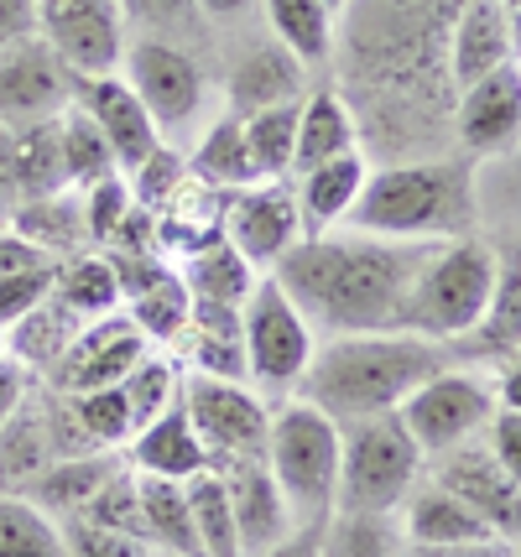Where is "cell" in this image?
Returning a JSON list of instances; mask_svg holds the SVG:
<instances>
[{
    "label": "cell",
    "mask_w": 521,
    "mask_h": 557,
    "mask_svg": "<svg viewBox=\"0 0 521 557\" xmlns=\"http://www.w3.org/2000/svg\"><path fill=\"white\" fill-rule=\"evenodd\" d=\"M433 250L438 240H386L360 230H328L293 245L272 267V276L287 287V297L302 308L319 339L392 334L401 329L412 282Z\"/></svg>",
    "instance_id": "6da1fadb"
},
{
    "label": "cell",
    "mask_w": 521,
    "mask_h": 557,
    "mask_svg": "<svg viewBox=\"0 0 521 557\" xmlns=\"http://www.w3.org/2000/svg\"><path fill=\"white\" fill-rule=\"evenodd\" d=\"M448 364H459L454 344L422 339V334H401V329L334 334V339H319L293 396H302L308 407H319L323 417L349 428L365 417L397 412L427 375H438Z\"/></svg>",
    "instance_id": "7a4b0ae2"
},
{
    "label": "cell",
    "mask_w": 521,
    "mask_h": 557,
    "mask_svg": "<svg viewBox=\"0 0 521 557\" xmlns=\"http://www.w3.org/2000/svg\"><path fill=\"white\" fill-rule=\"evenodd\" d=\"M474 224V172L464 162H392L365 172L345 230L386 240H459Z\"/></svg>",
    "instance_id": "3957f363"
},
{
    "label": "cell",
    "mask_w": 521,
    "mask_h": 557,
    "mask_svg": "<svg viewBox=\"0 0 521 557\" xmlns=\"http://www.w3.org/2000/svg\"><path fill=\"white\" fill-rule=\"evenodd\" d=\"M500 256L485 240H438V250L427 256V267L412 282L407 313H401V334H422L438 344H459L480 329V318L496 297Z\"/></svg>",
    "instance_id": "277c9868"
},
{
    "label": "cell",
    "mask_w": 521,
    "mask_h": 557,
    "mask_svg": "<svg viewBox=\"0 0 521 557\" xmlns=\"http://www.w3.org/2000/svg\"><path fill=\"white\" fill-rule=\"evenodd\" d=\"M339 422L308 407L302 396L282 401L272 412V433H266V469L282 485L293 521L298 527H319L334 516V495H339Z\"/></svg>",
    "instance_id": "5b68a950"
},
{
    "label": "cell",
    "mask_w": 521,
    "mask_h": 557,
    "mask_svg": "<svg viewBox=\"0 0 521 557\" xmlns=\"http://www.w3.org/2000/svg\"><path fill=\"white\" fill-rule=\"evenodd\" d=\"M339 495L334 510H355V516H397L401 500L412 495L422 480V448L412 433L401 428L397 412L365 417L339 428Z\"/></svg>",
    "instance_id": "8992f818"
},
{
    "label": "cell",
    "mask_w": 521,
    "mask_h": 557,
    "mask_svg": "<svg viewBox=\"0 0 521 557\" xmlns=\"http://www.w3.org/2000/svg\"><path fill=\"white\" fill-rule=\"evenodd\" d=\"M240 339H246V381L261 396H293L319 349L313 323L302 318V308L272 271L256 276L246 308H240Z\"/></svg>",
    "instance_id": "52a82bcc"
},
{
    "label": "cell",
    "mask_w": 521,
    "mask_h": 557,
    "mask_svg": "<svg viewBox=\"0 0 521 557\" xmlns=\"http://www.w3.org/2000/svg\"><path fill=\"white\" fill-rule=\"evenodd\" d=\"M183 412L199 433L209 469L224 463L266 459V433H272V407L250 381H220V375H183Z\"/></svg>",
    "instance_id": "ba28073f"
},
{
    "label": "cell",
    "mask_w": 521,
    "mask_h": 557,
    "mask_svg": "<svg viewBox=\"0 0 521 557\" xmlns=\"http://www.w3.org/2000/svg\"><path fill=\"white\" fill-rule=\"evenodd\" d=\"M125 84L141 95L147 115L157 121L162 141L168 136H183V131H199L203 115H209V73L188 48L177 42H162V37H141L131 42L121 58Z\"/></svg>",
    "instance_id": "9c48e42d"
},
{
    "label": "cell",
    "mask_w": 521,
    "mask_h": 557,
    "mask_svg": "<svg viewBox=\"0 0 521 557\" xmlns=\"http://www.w3.org/2000/svg\"><path fill=\"white\" fill-rule=\"evenodd\" d=\"M401 428L412 433V443L422 448V459H438L448 448L470 443L491 428L496 417V386L480 381L470 364H448L438 375H427L407 401L397 407Z\"/></svg>",
    "instance_id": "30bf717a"
},
{
    "label": "cell",
    "mask_w": 521,
    "mask_h": 557,
    "mask_svg": "<svg viewBox=\"0 0 521 557\" xmlns=\"http://www.w3.org/2000/svg\"><path fill=\"white\" fill-rule=\"evenodd\" d=\"M224 240L256 271H272L302 240V214L293 198V177H256L224 194Z\"/></svg>",
    "instance_id": "8fae6325"
},
{
    "label": "cell",
    "mask_w": 521,
    "mask_h": 557,
    "mask_svg": "<svg viewBox=\"0 0 521 557\" xmlns=\"http://www.w3.org/2000/svg\"><path fill=\"white\" fill-rule=\"evenodd\" d=\"M37 37L69 73H115L125 58V22L115 0H32Z\"/></svg>",
    "instance_id": "7c38bea8"
},
{
    "label": "cell",
    "mask_w": 521,
    "mask_h": 557,
    "mask_svg": "<svg viewBox=\"0 0 521 557\" xmlns=\"http://www.w3.org/2000/svg\"><path fill=\"white\" fill-rule=\"evenodd\" d=\"M151 344L147 334L121 313L89 318L74 334V344L52 360V370H42V386L58 396H78V391H100V386H121L131 375V364L147 355Z\"/></svg>",
    "instance_id": "4fadbf2b"
},
{
    "label": "cell",
    "mask_w": 521,
    "mask_h": 557,
    "mask_svg": "<svg viewBox=\"0 0 521 557\" xmlns=\"http://www.w3.org/2000/svg\"><path fill=\"white\" fill-rule=\"evenodd\" d=\"M74 73L58 63V52L32 32L0 48V125L22 131L37 121H58L69 110Z\"/></svg>",
    "instance_id": "5bb4252c"
},
{
    "label": "cell",
    "mask_w": 521,
    "mask_h": 557,
    "mask_svg": "<svg viewBox=\"0 0 521 557\" xmlns=\"http://www.w3.org/2000/svg\"><path fill=\"white\" fill-rule=\"evenodd\" d=\"M433 480L444 490H454L500 542H521V490L496 463V454L485 448V433L459 443V448H448V454H438L433 459Z\"/></svg>",
    "instance_id": "9a60e30c"
},
{
    "label": "cell",
    "mask_w": 521,
    "mask_h": 557,
    "mask_svg": "<svg viewBox=\"0 0 521 557\" xmlns=\"http://www.w3.org/2000/svg\"><path fill=\"white\" fill-rule=\"evenodd\" d=\"M69 104L84 110V115L104 131V141H110V151H115L121 172H131L147 151L162 146V131H157V121L147 115L141 95L125 84L121 69L115 73H74V84H69Z\"/></svg>",
    "instance_id": "2e32d148"
},
{
    "label": "cell",
    "mask_w": 521,
    "mask_h": 557,
    "mask_svg": "<svg viewBox=\"0 0 521 557\" xmlns=\"http://www.w3.org/2000/svg\"><path fill=\"white\" fill-rule=\"evenodd\" d=\"M459 141L470 157H500L521 141V69L517 63H500V69L480 73L474 84L459 89Z\"/></svg>",
    "instance_id": "e0dca14e"
},
{
    "label": "cell",
    "mask_w": 521,
    "mask_h": 557,
    "mask_svg": "<svg viewBox=\"0 0 521 557\" xmlns=\"http://www.w3.org/2000/svg\"><path fill=\"white\" fill-rule=\"evenodd\" d=\"M224 495H230V516H235V536H240V557H261L272 553L276 542L298 532L293 506L282 485L272 480L266 459H246V463H224L220 469Z\"/></svg>",
    "instance_id": "ac0fdd59"
},
{
    "label": "cell",
    "mask_w": 521,
    "mask_h": 557,
    "mask_svg": "<svg viewBox=\"0 0 521 557\" xmlns=\"http://www.w3.org/2000/svg\"><path fill=\"white\" fill-rule=\"evenodd\" d=\"M401 536L407 547H491L500 542L480 516H474L454 490L438 480H418L412 495L401 500Z\"/></svg>",
    "instance_id": "d6986e66"
},
{
    "label": "cell",
    "mask_w": 521,
    "mask_h": 557,
    "mask_svg": "<svg viewBox=\"0 0 521 557\" xmlns=\"http://www.w3.org/2000/svg\"><path fill=\"white\" fill-rule=\"evenodd\" d=\"M517 32H511V5L506 0H459V16L448 32V73L464 89L480 73L511 63Z\"/></svg>",
    "instance_id": "ffe728a7"
},
{
    "label": "cell",
    "mask_w": 521,
    "mask_h": 557,
    "mask_svg": "<svg viewBox=\"0 0 521 557\" xmlns=\"http://www.w3.org/2000/svg\"><path fill=\"white\" fill-rule=\"evenodd\" d=\"M308 95V63H298L282 42H261L250 48L224 84V110L235 115H256V110H272V104H298Z\"/></svg>",
    "instance_id": "44dd1931"
},
{
    "label": "cell",
    "mask_w": 521,
    "mask_h": 557,
    "mask_svg": "<svg viewBox=\"0 0 521 557\" xmlns=\"http://www.w3.org/2000/svg\"><path fill=\"white\" fill-rule=\"evenodd\" d=\"M125 463L136 474H157V480H194L199 469H209V454H203L194 422L183 412V396L162 417L141 422L131 443H125Z\"/></svg>",
    "instance_id": "7402d4cb"
},
{
    "label": "cell",
    "mask_w": 521,
    "mask_h": 557,
    "mask_svg": "<svg viewBox=\"0 0 521 557\" xmlns=\"http://www.w3.org/2000/svg\"><path fill=\"white\" fill-rule=\"evenodd\" d=\"M365 172L371 162L360 151H345L323 168H308L293 177V198H298V214H302V240L308 235H328V230H345L355 198L365 188Z\"/></svg>",
    "instance_id": "603a6c76"
},
{
    "label": "cell",
    "mask_w": 521,
    "mask_h": 557,
    "mask_svg": "<svg viewBox=\"0 0 521 557\" xmlns=\"http://www.w3.org/2000/svg\"><path fill=\"white\" fill-rule=\"evenodd\" d=\"M177 360L194 375H220V381H246V339H240V308L220 302H194L188 329L177 339Z\"/></svg>",
    "instance_id": "cb8c5ba5"
},
{
    "label": "cell",
    "mask_w": 521,
    "mask_h": 557,
    "mask_svg": "<svg viewBox=\"0 0 521 557\" xmlns=\"http://www.w3.org/2000/svg\"><path fill=\"white\" fill-rule=\"evenodd\" d=\"M220 235H224V194L188 172V183L157 209V250L177 267V261H188L194 250H203Z\"/></svg>",
    "instance_id": "d4e9b609"
},
{
    "label": "cell",
    "mask_w": 521,
    "mask_h": 557,
    "mask_svg": "<svg viewBox=\"0 0 521 557\" xmlns=\"http://www.w3.org/2000/svg\"><path fill=\"white\" fill-rule=\"evenodd\" d=\"M52 459H63V454H58V437L48 422V396H42V386H32L16 417L0 428V490L22 495Z\"/></svg>",
    "instance_id": "484cf974"
},
{
    "label": "cell",
    "mask_w": 521,
    "mask_h": 557,
    "mask_svg": "<svg viewBox=\"0 0 521 557\" xmlns=\"http://www.w3.org/2000/svg\"><path fill=\"white\" fill-rule=\"evenodd\" d=\"M345 151H360V125L339 89H308L298 99V151H293V177L308 168H323Z\"/></svg>",
    "instance_id": "4316f807"
},
{
    "label": "cell",
    "mask_w": 521,
    "mask_h": 557,
    "mask_svg": "<svg viewBox=\"0 0 521 557\" xmlns=\"http://www.w3.org/2000/svg\"><path fill=\"white\" fill-rule=\"evenodd\" d=\"M11 230L32 240L48 261H69L78 250H89V224H84V198L78 188H63V194H42V198H22L11 209Z\"/></svg>",
    "instance_id": "83f0119b"
},
{
    "label": "cell",
    "mask_w": 521,
    "mask_h": 557,
    "mask_svg": "<svg viewBox=\"0 0 521 557\" xmlns=\"http://www.w3.org/2000/svg\"><path fill=\"white\" fill-rule=\"evenodd\" d=\"M121 463H125V454H74V459H52L22 495L32 506L48 510L52 521H63V516H78V510L89 506L95 490H100Z\"/></svg>",
    "instance_id": "f1b7e54d"
},
{
    "label": "cell",
    "mask_w": 521,
    "mask_h": 557,
    "mask_svg": "<svg viewBox=\"0 0 521 557\" xmlns=\"http://www.w3.org/2000/svg\"><path fill=\"white\" fill-rule=\"evenodd\" d=\"M177 276H183V287L194 302H220V308H246L250 287H256V276H266V271H256L235 250V245L224 240H209L203 250H194L188 261H177Z\"/></svg>",
    "instance_id": "f546056e"
},
{
    "label": "cell",
    "mask_w": 521,
    "mask_h": 557,
    "mask_svg": "<svg viewBox=\"0 0 521 557\" xmlns=\"http://www.w3.org/2000/svg\"><path fill=\"white\" fill-rule=\"evenodd\" d=\"M136 485H141V532H147L151 547H157V553H168V557H203L183 480L136 474Z\"/></svg>",
    "instance_id": "4dcf8cb0"
},
{
    "label": "cell",
    "mask_w": 521,
    "mask_h": 557,
    "mask_svg": "<svg viewBox=\"0 0 521 557\" xmlns=\"http://www.w3.org/2000/svg\"><path fill=\"white\" fill-rule=\"evenodd\" d=\"M188 172H194L199 183H209V188H220V194H235V188L256 183L250 146H246V121H240L235 110H220L214 121L203 125L199 146H194V157H188Z\"/></svg>",
    "instance_id": "1f68e13d"
},
{
    "label": "cell",
    "mask_w": 521,
    "mask_h": 557,
    "mask_svg": "<svg viewBox=\"0 0 521 557\" xmlns=\"http://www.w3.org/2000/svg\"><path fill=\"white\" fill-rule=\"evenodd\" d=\"M52 297L89 323V318L121 313V276H115L104 250H78V256L52 267Z\"/></svg>",
    "instance_id": "d6a6232c"
},
{
    "label": "cell",
    "mask_w": 521,
    "mask_h": 557,
    "mask_svg": "<svg viewBox=\"0 0 521 557\" xmlns=\"http://www.w3.org/2000/svg\"><path fill=\"white\" fill-rule=\"evenodd\" d=\"M78 329H84V318H74L48 292V297H42L32 313L16 318V323H11L0 339H5V355H11V360H22L32 375H42V370H52V360L74 344Z\"/></svg>",
    "instance_id": "836d02e7"
},
{
    "label": "cell",
    "mask_w": 521,
    "mask_h": 557,
    "mask_svg": "<svg viewBox=\"0 0 521 557\" xmlns=\"http://www.w3.org/2000/svg\"><path fill=\"white\" fill-rule=\"evenodd\" d=\"M125 318L147 334L151 349H173L177 339H183V329H188V313H194V297H188V287H183V276H177V267H162L157 276H151L147 287H136L131 297L121 302Z\"/></svg>",
    "instance_id": "e575fe53"
},
{
    "label": "cell",
    "mask_w": 521,
    "mask_h": 557,
    "mask_svg": "<svg viewBox=\"0 0 521 557\" xmlns=\"http://www.w3.org/2000/svg\"><path fill=\"white\" fill-rule=\"evenodd\" d=\"M261 16L272 26V37L298 63H308V69L328 63V52H334V11L323 0H261Z\"/></svg>",
    "instance_id": "d590c367"
},
{
    "label": "cell",
    "mask_w": 521,
    "mask_h": 557,
    "mask_svg": "<svg viewBox=\"0 0 521 557\" xmlns=\"http://www.w3.org/2000/svg\"><path fill=\"white\" fill-rule=\"evenodd\" d=\"M58 151H63V177H69V188H78V194L121 172L115 151L104 141V131L84 110H74V104L58 115Z\"/></svg>",
    "instance_id": "8d00e7d4"
},
{
    "label": "cell",
    "mask_w": 521,
    "mask_h": 557,
    "mask_svg": "<svg viewBox=\"0 0 521 557\" xmlns=\"http://www.w3.org/2000/svg\"><path fill=\"white\" fill-rule=\"evenodd\" d=\"M0 557H69V542L42 506L0 490Z\"/></svg>",
    "instance_id": "74e56055"
},
{
    "label": "cell",
    "mask_w": 521,
    "mask_h": 557,
    "mask_svg": "<svg viewBox=\"0 0 521 557\" xmlns=\"http://www.w3.org/2000/svg\"><path fill=\"white\" fill-rule=\"evenodd\" d=\"M183 375H188V370H183L177 355H168V349H147L141 360L131 364V375L121 381L125 407H131V422L141 428V422H151V417L168 412L177 396H183Z\"/></svg>",
    "instance_id": "f35d334b"
},
{
    "label": "cell",
    "mask_w": 521,
    "mask_h": 557,
    "mask_svg": "<svg viewBox=\"0 0 521 557\" xmlns=\"http://www.w3.org/2000/svg\"><path fill=\"white\" fill-rule=\"evenodd\" d=\"M63 151H58V121H37L16 131V203L42 194H63Z\"/></svg>",
    "instance_id": "ab89813d"
},
{
    "label": "cell",
    "mask_w": 521,
    "mask_h": 557,
    "mask_svg": "<svg viewBox=\"0 0 521 557\" xmlns=\"http://www.w3.org/2000/svg\"><path fill=\"white\" fill-rule=\"evenodd\" d=\"M183 490H188V510H194L203 557H240V536H235V516H230L220 469H199L194 480H183Z\"/></svg>",
    "instance_id": "60d3db41"
},
{
    "label": "cell",
    "mask_w": 521,
    "mask_h": 557,
    "mask_svg": "<svg viewBox=\"0 0 521 557\" xmlns=\"http://www.w3.org/2000/svg\"><path fill=\"white\" fill-rule=\"evenodd\" d=\"M256 177H293V151H298V104H272L240 115Z\"/></svg>",
    "instance_id": "b9f144b4"
},
{
    "label": "cell",
    "mask_w": 521,
    "mask_h": 557,
    "mask_svg": "<svg viewBox=\"0 0 521 557\" xmlns=\"http://www.w3.org/2000/svg\"><path fill=\"white\" fill-rule=\"evenodd\" d=\"M319 557H401L392 516H355L334 510L319 532Z\"/></svg>",
    "instance_id": "7bdbcfd3"
},
{
    "label": "cell",
    "mask_w": 521,
    "mask_h": 557,
    "mask_svg": "<svg viewBox=\"0 0 521 557\" xmlns=\"http://www.w3.org/2000/svg\"><path fill=\"white\" fill-rule=\"evenodd\" d=\"M69 407H74L78 428L84 437L104 448V454H125V443L136 433V422H131V407H125V391L121 386H100V391H78L69 396Z\"/></svg>",
    "instance_id": "ee69618b"
},
{
    "label": "cell",
    "mask_w": 521,
    "mask_h": 557,
    "mask_svg": "<svg viewBox=\"0 0 521 557\" xmlns=\"http://www.w3.org/2000/svg\"><path fill=\"white\" fill-rule=\"evenodd\" d=\"M474 334H480V355H491V360H506L511 349H521V261L500 267L496 297Z\"/></svg>",
    "instance_id": "f6af8a7d"
},
{
    "label": "cell",
    "mask_w": 521,
    "mask_h": 557,
    "mask_svg": "<svg viewBox=\"0 0 521 557\" xmlns=\"http://www.w3.org/2000/svg\"><path fill=\"white\" fill-rule=\"evenodd\" d=\"M84 521H95L104 532H125V536H147L141 532V485H136V469L121 463L100 490H95V500L78 510Z\"/></svg>",
    "instance_id": "bcb514c9"
},
{
    "label": "cell",
    "mask_w": 521,
    "mask_h": 557,
    "mask_svg": "<svg viewBox=\"0 0 521 557\" xmlns=\"http://www.w3.org/2000/svg\"><path fill=\"white\" fill-rule=\"evenodd\" d=\"M125 183H131V198H136L141 209H151V214H157V209H162V203H168V198L188 183V157H183L173 141H162L157 151H147L136 168L125 172Z\"/></svg>",
    "instance_id": "7dc6e473"
},
{
    "label": "cell",
    "mask_w": 521,
    "mask_h": 557,
    "mask_svg": "<svg viewBox=\"0 0 521 557\" xmlns=\"http://www.w3.org/2000/svg\"><path fill=\"white\" fill-rule=\"evenodd\" d=\"M115 11L125 26H136L141 37H162V42H183L203 22L194 0H115Z\"/></svg>",
    "instance_id": "c3c4849f"
},
{
    "label": "cell",
    "mask_w": 521,
    "mask_h": 557,
    "mask_svg": "<svg viewBox=\"0 0 521 557\" xmlns=\"http://www.w3.org/2000/svg\"><path fill=\"white\" fill-rule=\"evenodd\" d=\"M78 198H84V224H89V240H95V250L115 240V230L125 224V214L136 209V198H131V183H125V172L104 177V183H95V188H84Z\"/></svg>",
    "instance_id": "681fc988"
},
{
    "label": "cell",
    "mask_w": 521,
    "mask_h": 557,
    "mask_svg": "<svg viewBox=\"0 0 521 557\" xmlns=\"http://www.w3.org/2000/svg\"><path fill=\"white\" fill-rule=\"evenodd\" d=\"M63 542H69V557H157L147 536H125V532H104L84 516H63Z\"/></svg>",
    "instance_id": "f907efd6"
},
{
    "label": "cell",
    "mask_w": 521,
    "mask_h": 557,
    "mask_svg": "<svg viewBox=\"0 0 521 557\" xmlns=\"http://www.w3.org/2000/svg\"><path fill=\"white\" fill-rule=\"evenodd\" d=\"M48 292H52V267H32V271H16V276H0V334L22 313H32Z\"/></svg>",
    "instance_id": "816d5d0a"
},
{
    "label": "cell",
    "mask_w": 521,
    "mask_h": 557,
    "mask_svg": "<svg viewBox=\"0 0 521 557\" xmlns=\"http://www.w3.org/2000/svg\"><path fill=\"white\" fill-rule=\"evenodd\" d=\"M485 448L496 454V463L511 474V480H517V490H521V412L496 407L491 428H485Z\"/></svg>",
    "instance_id": "f5cc1de1"
},
{
    "label": "cell",
    "mask_w": 521,
    "mask_h": 557,
    "mask_svg": "<svg viewBox=\"0 0 521 557\" xmlns=\"http://www.w3.org/2000/svg\"><path fill=\"white\" fill-rule=\"evenodd\" d=\"M32 386H37V375H32L22 360H11V355L0 349V428L16 417V407L32 396Z\"/></svg>",
    "instance_id": "db71d44e"
},
{
    "label": "cell",
    "mask_w": 521,
    "mask_h": 557,
    "mask_svg": "<svg viewBox=\"0 0 521 557\" xmlns=\"http://www.w3.org/2000/svg\"><path fill=\"white\" fill-rule=\"evenodd\" d=\"M32 267H58V261H48V256L32 240H22L16 230H0V276H16V271H32Z\"/></svg>",
    "instance_id": "11a10c76"
},
{
    "label": "cell",
    "mask_w": 521,
    "mask_h": 557,
    "mask_svg": "<svg viewBox=\"0 0 521 557\" xmlns=\"http://www.w3.org/2000/svg\"><path fill=\"white\" fill-rule=\"evenodd\" d=\"M32 32H37L32 0H0V48L16 42V37H32Z\"/></svg>",
    "instance_id": "9f6ffc18"
},
{
    "label": "cell",
    "mask_w": 521,
    "mask_h": 557,
    "mask_svg": "<svg viewBox=\"0 0 521 557\" xmlns=\"http://www.w3.org/2000/svg\"><path fill=\"white\" fill-rule=\"evenodd\" d=\"M16 209V131L0 125V214Z\"/></svg>",
    "instance_id": "6f0895ef"
},
{
    "label": "cell",
    "mask_w": 521,
    "mask_h": 557,
    "mask_svg": "<svg viewBox=\"0 0 521 557\" xmlns=\"http://www.w3.org/2000/svg\"><path fill=\"white\" fill-rule=\"evenodd\" d=\"M496 407L506 412H521V349H511L500 360V375H496Z\"/></svg>",
    "instance_id": "680465c9"
},
{
    "label": "cell",
    "mask_w": 521,
    "mask_h": 557,
    "mask_svg": "<svg viewBox=\"0 0 521 557\" xmlns=\"http://www.w3.org/2000/svg\"><path fill=\"white\" fill-rule=\"evenodd\" d=\"M194 5H199L203 22H246L261 0H194Z\"/></svg>",
    "instance_id": "91938a15"
},
{
    "label": "cell",
    "mask_w": 521,
    "mask_h": 557,
    "mask_svg": "<svg viewBox=\"0 0 521 557\" xmlns=\"http://www.w3.org/2000/svg\"><path fill=\"white\" fill-rule=\"evenodd\" d=\"M319 532H323V521L319 527H298L287 542H276L272 553H261V557H319Z\"/></svg>",
    "instance_id": "94428289"
},
{
    "label": "cell",
    "mask_w": 521,
    "mask_h": 557,
    "mask_svg": "<svg viewBox=\"0 0 521 557\" xmlns=\"http://www.w3.org/2000/svg\"><path fill=\"white\" fill-rule=\"evenodd\" d=\"M323 5H328V11H334V16H339V11H345L349 0H323Z\"/></svg>",
    "instance_id": "6125c7cd"
},
{
    "label": "cell",
    "mask_w": 521,
    "mask_h": 557,
    "mask_svg": "<svg viewBox=\"0 0 521 557\" xmlns=\"http://www.w3.org/2000/svg\"><path fill=\"white\" fill-rule=\"evenodd\" d=\"M506 5H511V11H517V5H521V0H506Z\"/></svg>",
    "instance_id": "be15d7a7"
},
{
    "label": "cell",
    "mask_w": 521,
    "mask_h": 557,
    "mask_svg": "<svg viewBox=\"0 0 521 557\" xmlns=\"http://www.w3.org/2000/svg\"><path fill=\"white\" fill-rule=\"evenodd\" d=\"M0 349H5V339H0Z\"/></svg>",
    "instance_id": "e7e4bbea"
},
{
    "label": "cell",
    "mask_w": 521,
    "mask_h": 557,
    "mask_svg": "<svg viewBox=\"0 0 521 557\" xmlns=\"http://www.w3.org/2000/svg\"><path fill=\"white\" fill-rule=\"evenodd\" d=\"M157 557H168V553H157Z\"/></svg>",
    "instance_id": "03108f58"
},
{
    "label": "cell",
    "mask_w": 521,
    "mask_h": 557,
    "mask_svg": "<svg viewBox=\"0 0 521 557\" xmlns=\"http://www.w3.org/2000/svg\"><path fill=\"white\" fill-rule=\"evenodd\" d=\"M517 69H521V63H517Z\"/></svg>",
    "instance_id": "003e7915"
}]
</instances>
